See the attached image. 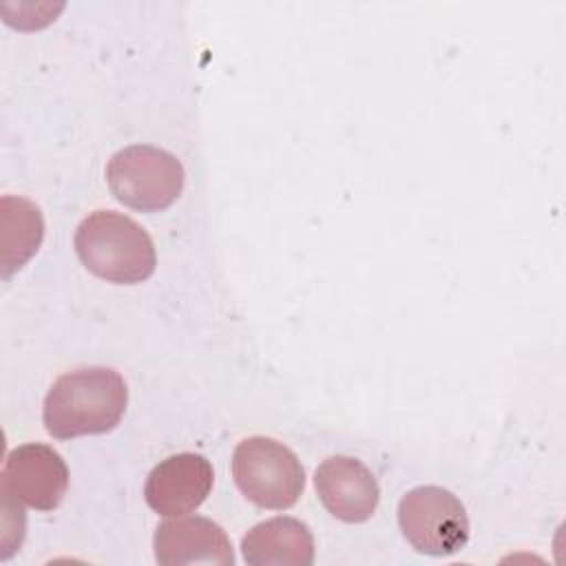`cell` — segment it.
<instances>
[{
	"mask_svg": "<svg viewBox=\"0 0 566 566\" xmlns=\"http://www.w3.org/2000/svg\"><path fill=\"white\" fill-rule=\"evenodd\" d=\"M128 389L124 378L108 367H82L62 374L44 398L42 420L57 440L106 433L126 411Z\"/></svg>",
	"mask_w": 566,
	"mask_h": 566,
	"instance_id": "cell-1",
	"label": "cell"
},
{
	"mask_svg": "<svg viewBox=\"0 0 566 566\" xmlns=\"http://www.w3.org/2000/svg\"><path fill=\"white\" fill-rule=\"evenodd\" d=\"M75 252L88 272L117 285L142 283L157 265L148 232L113 210H95L77 226Z\"/></svg>",
	"mask_w": 566,
	"mask_h": 566,
	"instance_id": "cell-2",
	"label": "cell"
},
{
	"mask_svg": "<svg viewBox=\"0 0 566 566\" xmlns=\"http://www.w3.org/2000/svg\"><path fill=\"white\" fill-rule=\"evenodd\" d=\"M232 475L250 502L272 511L294 506L305 489V471L298 458L285 444L265 436H252L237 444Z\"/></svg>",
	"mask_w": 566,
	"mask_h": 566,
	"instance_id": "cell-3",
	"label": "cell"
},
{
	"mask_svg": "<svg viewBox=\"0 0 566 566\" xmlns=\"http://www.w3.org/2000/svg\"><path fill=\"white\" fill-rule=\"evenodd\" d=\"M111 192L139 212H159L184 190V166L168 150L137 144L115 153L106 168Z\"/></svg>",
	"mask_w": 566,
	"mask_h": 566,
	"instance_id": "cell-4",
	"label": "cell"
},
{
	"mask_svg": "<svg viewBox=\"0 0 566 566\" xmlns=\"http://www.w3.org/2000/svg\"><path fill=\"white\" fill-rule=\"evenodd\" d=\"M398 524L407 542L424 555H453L469 542L464 504L442 486H416L398 504Z\"/></svg>",
	"mask_w": 566,
	"mask_h": 566,
	"instance_id": "cell-5",
	"label": "cell"
},
{
	"mask_svg": "<svg viewBox=\"0 0 566 566\" xmlns=\"http://www.w3.org/2000/svg\"><path fill=\"white\" fill-rule=\"evenodd\" d=\"M69 469L49 444L29 442L13 449L2 469V493L35 511H53L66 495Z\"/></svg>",
	"mask_w": 566,
	"mask_h": 566,
	"instance_id": "cell-6",
	"label": "cell"
},
{
	"mask_svg": "<svg viewBox=\"0 0 566 566\" xmlns=\"http://www.w3.org/2000/svg\"><path fill=\"white\" fill-rule=\"evenodd\" d=\"M212 482L214 471L203 455L177 453L148 473L144 497L159 515H188L203 504L212 491Z\"/></svg>",
	"mask_w": 566,
	"mask_h": 566,
	"instance_id": "cell-7",
	"label": "cell"
},
{
	"mask_svg": "<svg viewBox=\"0 0 566 566\" xmlns=\"http://www.w3.org/2000/svg\"><path fill=\"white\" fill-rule=\"evenodd\" d=\"M155 559L161 566L217 564L232 566L234 553L226 531L201 515H177L157 526L153 537Z\"/></svg>",
	"mask_w": 566,
	"mask_h": 566,
	"instance_id": "cell-8",
	"label": "cell"
},
{
	"mask_svg": "<svg viewBox=\"0 0 566 566\" xmlns=\"http://www.w3.org/2000/svg\"><path fill=\"white\" fill-rule=\"evenodd\" d=\"M316 493L323 506L340 522H367L380 500V489L374 473L356 458H327L314 475Z\"/></svg>",
	"mask_w": 566,
	"mask_h": 566,
	"instance_id": "cell-9",
	"label": "cell"
},
{
	"mask_svg": "<svg viewBox=\"0 0 566 566\" xmlns=\"http://www.w3.org/2000/svg\"><path fill=\"white\" fill-rule=\"evenodd\" d=\"M250 566H312L314 535L296 517H272L248 531L241 539Z\"/></svg>",
	"mask_w": 566,
	"mask_h": 566,
	"instance_id": "cell-10",
	"label": "cell"
},
{
	"mask_svg": "<svg viewBox=\"0 0 566 566\" xmlns=\"http://www.w3.org/2000/svg\"><path fill=\"white\" fill-rule=\"evenodd\" d=\"M44 237V219L35 203L24 197L0 199V270L7 281L40 248Z\"/></svg>",
	"mask_w": 566,
	"mask_h": 566,
	"instance_id": "cell-11",
	"label": "cell"
}]
</instances>
